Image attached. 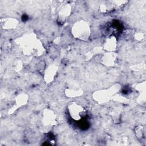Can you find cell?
<instances>
[{"mask_svg":"<svg viewBox=\"0 0 146 146\" xmlns=\"http://www.w3.org/2000/svg\"><path fill=\"white\" fill-rule=\"evenodd\" d=\"M72 34L80 39H87L90 34V28L86 22L80 21L77 22L72 27Z\"/></svg>","mask_w":146,"mask_h":146,"instance_id":"1","label":"cell"},{"mask_svg":"<svg viewBox=\"0 0 146 146\" xmlns=\"http://www.w3.org/2000/svg\"><path fill=\"white\" fill-rule=\"evenodd\" d=\"M68 111L71 117L75 120H80L86 115V111L80 105L72 103L68 106Z\"/></svg>","mask_w":146,"mask_h":146,"instance_id":"2","label":"cell"},{"mask_svg":"<svg viewBox=\"0 0 146 146\" xmlns=\"http://www.w3.org/2000/svg\"><path fill=\"white\" fill-rule=\"evenodd\" d=\"M104 46L106 47V48L108 51H112L114 50L116 46V41L115 38H109V39L107 40Z\"/></svg>","mask_w":146,"mask_h":146,"instance_id":"3","label":"cell"}]
</instances>
